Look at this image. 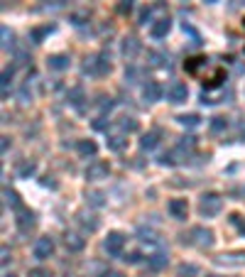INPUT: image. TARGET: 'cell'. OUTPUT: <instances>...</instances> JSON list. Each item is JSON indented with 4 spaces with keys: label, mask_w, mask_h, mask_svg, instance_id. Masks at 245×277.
<instances>
[{
    "label": "cell",
    "mask_w": 245,
    "mask_h": 277,
    "mask_svg": "<svg viewBox=\"0 0 245 277\" xmlns=\"http://www.w3.org/2000/svg\"><path fill=\"white\" fill-rule=\"evenodd\" d=\"M15 213H17V219H15V221H17V228H20L22 233H27L29 228L35 226V213H32L29 208H25V206H20Z\"/></svg>",
    "instance_id": "cell-9"
},
{
    "label": "cell",
    "mask_w": 245,
    "mask_h": 277,
    "mask_svg": "<svg viewBox=\"0 0 245 277\" xmlns=\"http://www.w3.org/2000/svg\"><path fill=\"white\" fill-rule=\"evenodd\" d=\"M125 145H128V140L122 138V135H108V147L113 152H120Z\"/></svg>",
    "instance_id": "cell-25"
},
{
    "label": "cell",
    "mask_w": 245,
    "mask_h": 277,
    "mask_svg": "<svg viewBox=\"0 0 245 277\" xmlns=\"http://www.w3.org/2000/svg\"><path fill=\"white\" fill-rule=\"evenodd\" d=\"M133 3H135V0H120V5H118V10H120L122 15H125V13H130V8H133Z\"/></svg>",
    "instance_id": "cell-38"
},
{
    "label": "cell",
    "mask_w": 245,
    "mask_h": 277,
    "mask_svg": "<svg viewBox=\"0 0 245 277\" xmlns=\"http://www.w3.org/2000/svg\"><path fill=\"white\" fill-rule=\"evenodd\" d=\"M81 96H83V91H81V88H74V91L69 94V98H71V103H74V106H76L79 111H81Z\"/></svg>",
    "instance_id": "cell-32"
},
{
    "label": "cell",
    "mask_w": 245,
    "mask_h": 277,
    "mask_svg": "<svg viewBox=\"0 0 245 277\" xmlns=\"http://www.w3.org/2000/svg\"><path fill=\"white\" fill-rule=\"evenodd\" d=\"M3 196H5V204H8V206H13L15 211L22 206V201H20L17 192H13V189H8V187H5V189H3Z\"/></svg>",
    "instance_id": "cell-23"
},
{
    "label": "cell",
    "mask_w": 245,
    "mask_h": 277,
    "mask_svg": "<svg viewBox=\"0 0 245 277\" xmlns=\"http://www.w3.org/2000/svg\"><path fill=\"white\" fill-rule=\"evenodd\" d=\"M206 3H216V0H206Z\"/></svg>",
    "instance_id": "cell-43"
},
{
    "label": "cell",
    "mask_w": 245,
    "mask_h": 277,
    "mask_svg": "<svg viewBox=\"0 0 245 277\" xmlns=\"http://www.w3.org/2000/svg\"><path fill=\"white\" fill-rule=\"evenodd\" d=\"M76 150H79V155H83V157H94L98 147H96L94 140H79V142H76Z\"/></svg>",
    "instance_id": "cell-20"
},
{
    "label": "cell",
    "mask_w": 245,
    "mask_h": 277,
    "mask_svg": "<svg viewBox=\"0 0 245 277\" xmlns=\"http://www.w3.org/2000/svg\"><path fill=\"white\" fill-rule=\"evenodd\" d=\"M240 135H243V138H245V125H240Z\"/></svg>",
    "instance_id": "cell-41"
},
{
    "label": "cell",
    "mask_w": 245,
    "mask_h": 277,
    "mask_svg": "<svg viewBox=\"0 0 245 277\" xmlns=\"http://www.w3.org/2000/svg\"><path fill=\"white\" fill-rule=\"evenodd\" d=\"M86 74H94V76H106L110 71V59H108V52H101V54H94L88 59V64L83 67Z\"/></svg>",
    "instance_id": "cell-4"
},
{
    "label": "cell",
    "mask_w": 245,
    "mask_h": 277,
    "mask_svg": "<svg viewBox=\"0 0 245 277\" xmlns=\"http://www.w3.org/2000/svg\"><path fill=\"white\" fill-rule=\"evenodd\" d=\"M187 98H189V88H187V83H181V81L169 83V88H167V101H169V103H184Z\"/></svg>",
    "instance_id": "cell-7"
},
{
    "label": "cell",
    "mask_w": 245,
    "mask_h": 277,
    "mask_svg": "<svg viewBox=\"0 0 245 277\" xmlns=\"http://www.w3.org/2000/svg\"><path fill=\"white\" fill-rule=\"evenodd\" d=\"M208 277H216V275H208Z\"/></svg>",
    "instance_id": "cell-44"
},
{
    "label": "cell",
    "mask_w": 245,
    "mask_h": 277,
    "mask_svg": "<svg viewBox=\"0 0 245 277\" xmlns=\"http://www.w3.org/2000/svg\"><path fill=\"white\" fill-rule=\"evenodd\" d=\"M52 32H54V25H42V27H35L32 32H29V42H32V44H42L44 37H47V35H52Z\"/></svg>",
    "instance_id": "cell-16"
},
{
    "label": "cell",
    "mask_w": 245,
    "mask_h": 277,
    "mask_svg": "<svg viewBox=\"0 0 245 277\" xmlns=\"http://www.w3.org/2000/svg\"><path fill=\"white\" fill-rule=\"evenodd\" d=\"M137 76H140V71H137L135 67H130V69L125 71V79H128V83H135V81H137Z\"/></svg>",
    "instance_id": "cell-36"
},
{
    "label": "cell",
    "mask_w": 245,
    "mask_h": 277,
    "mask_svg": "<svg viewBox=\"0 0 245 277\" xmlns=\"http://www.w3.org/2000/svg\"><path fill=\"white\" fill-rule=\"evenodd\" d=\"M13 79V67H5L3 69V98H8V83Z\"/></svg>",
    "instance_id": "cell-28"
},
{
    "label": "cell",
    "mask_w": 245,
    "mask_h": 277,
    "mask_svg": "<svg viewBox=\"0 0 245 277\" xmlns=\"http://www.w3.org/2000/svg\"><path fill=\"white\" fill-rule=\"evenodd\" d=\"M8 147H10V138H3V152H8Z\"/></svg>",
    "instance_id": "cell-40"
},
{
    "label": "cell",
    "mask_w": 245,
    "mask_h": 277,
    "mask_svg": "<svg viewBox=\"0 0 245 277\" xmlns=\"http://www.w3.org/2000/svg\"><path fill=\"white\" fill-rule=\"evenodd\" d=\"M162 94H164L162 86H160L157 81H147L145 86H142V98H145L147 103H157V101L162 98Z\"/></svg>",
    "instance_id": "cell-10"
},
{
    "label": "cell",
    "mask_w": 245,
    "mask_h": 277,
    "mask_svg": "<svg viewBox=\"0 0 245 277\" xmlns=\"http://www.w3.org/2000/svg\"><path fill=\"white\" fill-rule=\"evenodd\" d=\"M64 245H67V250H71V253H79V250H83L86 240H83L81 236H76V233H67V238H64Z\"/></svg>",
    "instance_id": "cell-18"
},
{
    "label": "cell",
    "mask_w": 245,
    "mask_h": 277,
    "mask_svg": "<svg viewBox=\"0 0 245 277\" xmlns=\"http://www.w3.org/2000/svg\"><path fill=\"white\" fill-rule=\"evenodd\" d=\"M86 199H88V204H91V206H103V204H106V201H103V194H101V192H91V194L86 196Z\"/></svg>",
    "instance_id": "cell-30"
},
{
    "label": "cell",
    "mask_w": 245,
    "mask_h": 277,
    "mask_svg": "<svg viewBox=\"0 0 245 277\" xmlns=\"http://www.w3.org/2000/svg\"><path fill=\"white\" fill-rule=\"evenodd\" d=\"M184 69L189 71L191 76H196V79H201V83H204L206 88H216L218 83L226 79V71L223 69H211V64H208V59H204V56H194V59H189L187 64H184Z\"/></svg>",
    "instance_id": "cell-1"
},
{
    "label": "cell",
    "mask_w": 245,
    "mask_h": 277,
    "mask_svg": "<svg viewBox=\"0 0 245 277\" xmlns=\"http://www.w3.org/2000/svg\"><path fill=\"white\" fill-rule=\"evenodd\" d=\"M181 243H189L196 248H211L213 245V231L204 228V226H196L189 231V236H181Z\"/></svg>",
    "instance_id": "cell-2"
},
{
    "label": "cell",
    "mask_w": 245,
    "mask_h": 277,
    "mask_svg": "<svg viewBox=\"0 0 245 277\" xmlns=\"http://www.w3.org/2000/svg\"><path fill=\"white\" fill-rule=\"evenodd\" d=\"M137 52H140V42H137V37H133V35L125 37V40H122V54L128 56V59H133Z\"/></svg>",
    "instance_id": "cell-17"
},
{
    "label": "cell",
    "mask_w": 245,
    "mask_h": 277,
    "mask_svg": "<svg viewBox=\"0 0 245 277\" xmlns=\"http://www.w3.org/2000/svg\"><path fill=\"white\" fill-rule=\"evenodd\" d=\"M120 128L128 130V133H135L137 130V120L135 118H120Z\"/></svg>",
    "instance_id": "cell-31"
},
{
    "label": "cell",
    "mask_w": 245,
    "mask_h": 277,
    "mask_svg": "<svg viewBox=\"0 0 245 277\" xmlns=\"http://www.w3.org/2000/svg\"><path fill=\"white\" fill-rule=\"evenodd\" d=\"M69 64H71V59H69L67 54H52L49 59H47V67L54 71H64L69 69Z\"/></svg>",
    "instance_id": "cell-15"
},
{
    "label": "cell",
    "mask_w": 245,
    "mask_h": 277,
    "mask_svg": "<svg viewBox=\"0 0 245 277\" xmlns=\"http://www.w3.org/2000/svg\"><path fill=\"white\" fill-rule=\"evenodd\" d=\"M27 277H52L49 270H44V267H35V270H29Z\"/></svg>",
    "instance_id": "cell-35"
},
{
    "label": "cell",
    "mask_w": 245,
    "mask_h": 277,
    "mask_svg": "<svg viewBox=\"0 0 245 277\" xmlns=\"http://www.w3.org/2000/svg\"><path fill=\"white\" fill-rule=\"evenodd\" d=\"M164 265H167V253H155L147 258V267L150 270H162Z\"/></svg>",
    "instance_id": "cell-22"
},
{
    "label": "cell",
    "mask_w": 245,
    "mask_h": 277,
    "mask_svg": "<svg viewBox=\"0 0 245 277\" xmlns=\"http://www.w3.org/2000/svg\"><path fill=\"white\" fill-rule=\"evenodd\" d=\"M3 277H15V275H13V272H8V275H3Z\"/></svg>",
    "instance_id": "cell-42"
},
{
    "label": "cell",
    "mask_w": 245,
    "mask_h": 277,
    "mask_svg": "<svg viewBox=\"0 0 245 277\" xmlns=\"http://www.w3.org/2000/svg\"><path fill=\"white\" fill-rule=\"evenodd\" d=\"M10 260H13V258H10V253H8V248H3V265H8Z\"/></svg>",
    "instance_id": "cell-39"
},
{
    "label": "cell",
    "mask_w": 245,
    "mask_h": 277,
    "mask_svg": "<svg viewBox=\"0 0 245 277\" xmlns=\"http://www.w3.org/2000/svg\"><path fill=\"white\" fill-rule=\"evenodd\" d=\"M147 56L152 59V67H164V64H167V59H164V54H160V52H150Z\"/></svg>",
    "instance_id": "cell-33"
},
{
    "label": "cell",
    "mask_w": 245,
    "mask_h": 277,
    "mask_svg": "<svg viewBox=\"0 0 245 277\" xmlns=\"http://www.w3.org/2000/svg\"><path fill=\"white\" fill-rule=\"evenodd\" d=\"M177 123L184 125V128H196V125L201 123V115L199 113H184V115L177 118Z\"/></svg>",
    "instance_id": "cell-21"
},
{
    "label": "cell",
    "mask_w": 245,
    "mask_h": 277,
    "mask_svg": "<svg viewBox=\"0 0 245 277\" xmlns=\"http://www.w3.org/2000/svg\"><path fill=\"white\" fill-rule=\"evenodd\" d=\"M169 27H172V20L169 17H160V20H155L150 27V35L155 37V40H162L164 35L169 32Z\"/></svg>",
    "instance_id": "cell-12"
},
{
    "label": "cell",
    "mask_w": 245,
    "mask_h": 277,
    "mask_svg": "<svg viewBox=\"0 0 245 277\" xmlns=\"http://www.w3.org/2000/svg\"><path fill=\"white\" fill-rule=\"evenodd\" d=\"M35 172H37V165H35L32 160H22V162L17 165V177H20V179H29Z\"/></svg>",
    "instance_id": "cell-19"
},
{
    "label": "cell",
    "mask_w": 245,
    "mask_h": 277,
    "mask_svg": "<svg viewBox=\"0 0 245 277\" xmlns=\"http://www.w3.org/2000/svg\"><path fill=\"white\" fill-rule=\"evenodd\" d=\"M54 255V240L49 236H42L37 243H35V258L37 260H47Z\"/></svg>",
    "instance_id": "cell-8"
},
{
    "label": "cell",
    "mask_w": 245,
    "mask_h": 277,
    "mask_svg": "<svg viewBox=\"0 0 245 277\" xmlns=\"http://www.w3.org/2000/svg\"><path fill=\"white\" fill-rule=\"evenodd\" d=\"M221 208H223V199L218 194H204L201 196V201H199V213L201 216H206V219H213V216H218L221 213Z\"/></svg>",
    "instance_id": "cell-3"
},
{
    "label": "cell",
    "mask_w": 245,
    "mask_h": 277,
    "mask_svg": "<svg viewBox=\"0 0 245 277\" xmlns=\"http://www.w3.org/2000/svg\"><path fill=\"white\" fill-rule=\"evenodd\" d=\"M218 265H231V267H238V265H245V253H223L216 258Z\"/></svg>",
    "instance_id": "cell-14"
},
{
    "label": "cell",
    "mask_w": 245,
    "mask_h": 277,
    "mask_svg": "<svg viewBox=\"0 0 245 277\" xmlns=\"http://www.w3.org/2000/svg\"><path fill=\"white\" fill-rule=\"evenodd\" d=\"M160 138H162V130H160V128H155V130H150V133H145V135H142L140 147H142V150H155V147L160 145Z\"/></svg>",
    "instance_id": "cell-13"
},
{
    "label": "cell",
    "mask_w": 245,
    "mask_h": 277,
    "mask_svg": "<svg viewBox=\"0 0 245 277\" xmlns=\"http://www.w3.org/2000/svg\"><path fill=\"white\" fill-rule=\"evenodd\" d=\"M228 221H231V226H235V228H238V231L245 236V216H240V213H233Z\"/></svg>",
    "instance_id": "cell-29"
},
{
    "label": "cell",
    "mask_w": 245,
    "mask_h": 277,
    "mask_svg": "<svg viewBox=\"0 0 245 277\" xmlns=\"http://www.w3.org/2000/svg\"><path fill=\"white\" fill-rule=\"evenodd\" d=\"M169 213L177 219V221H184L187 219V213H189V206H187V199H172L169 201Z\"/></svg>",
    "instance_id": "cell-11"
},
{
    "label": "cell",
    "mask_w": 245,
    "mask_h": 277,
    "mask_svg": "<svg viewBox=\"0 0 245 277\" xmlns=\"http://www.w3.org/2000/svg\"><path fill=\"white\" fill-rule=\"evenodd\" d=\"M122 260H125V263H130V265H137L140 260H142V255H140V253H128Z\"/></svg>",
    "instance_id": "cell-37"
},
{
    "label": "cell",
    "mask_w": 245,
    "mask_h": 277,
    "mask_svg": "<svg viewBox=\"0 0 245 277\" xmlns=\"http://www.w3.org/2000/svg\"><path fill=\"white\" fill-rule=\"evenodd\" d=\"M125 240H128V238L122 236V233L113 231V233H108V238L103 240V248H106V253H108V255L118 258V255L122 253V248H125Z\"/></svg>",
    "instance_id": "cell-6"
},
{
    "label": "cell",
    "mask_w": 245,
    "mask_h": 277,
    "mask_svg": "<svg viewBox=\"0 0 245 277\" xmlns=\"http://www.w3.org/2000/svg\"><path fill=\"white\" fill-rule=\"evenodd\" d=\"M110 174V165L106 160H94L91 165L86 167V172H83V177L88 181H98V179H106Z\"/></svg>",
    "instance_id": "cell-5"
},
{
    "label": "cell",
    "mask_w": 245,
    "mask_h": 277,
    "mask_svg": "<svg viewBox=\"0 0 245 277\" xmlns=\"http://www.w3.org/2000/svg\"><path fill=\"white\" fill-rule=\"evenodd\" d=\"M179 277H196L199 275V267L196 265H179Z\"/></svg>",
    "instance_id": "cell-27"
},
{
    "label": "cell",
    "mask_w": 245,
    "mask_h": 277,
    "mask_svg": "<svg viewBox=\"0 0 245 277\" xmlns=\"http://www.w3.org/2000/svg\"><path fill=\"white\" fill-rule=\"evenodd\" d=\"M208 128H211V133H223V130L228 128V120H226L223 115H213V118L208 120Z\"/></svg>",
    "instance_id": "cell-24"
},
{
    "label": "cell",
    "mask_w": 245,
    "mask_h": 277,
    "mask_svg": "<svg viewBox=\"0 0 245 277\" xmlns=\"http://www.w3.org/2000/svg\"><path fill=\"white\" fill-rule=\"evenodd\" d=\"M79 223H81L86 231H91V233H94L96 228H98V221H96L94 216H83V213H81V216H79Z\"/></svg>",
    "instance_id": "cell-26"
},
{
    "label": "cell",
    "mask_w": 245,
    "mask_h": 277,
    "mask_svg": "<svg viewBox=\"0 0 245 277\" xmlns=\"http://www.w3.org/2000/svg\"><path fill=\"white\" fill-rule=\"evenodd\" d=\"M0 35H3V49H10V44H13V35H10V29L8 27H0Z\"/></svg>",
    "instance_id": "cell-34"
}]
</instances>
